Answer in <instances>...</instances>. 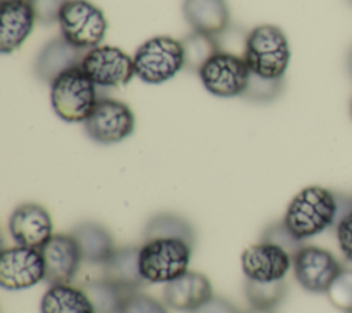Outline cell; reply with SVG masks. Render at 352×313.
<instances>
[{
  "mask_svg": "<svg viewBox=\"0 0 352 313\" xmlns=\"http://www.w3.org/2000/svg\"><path fill=\"white\" fill-rule=\"evenodd\" d=\"M338 220V194L324 187L309 185L290 200L282 221L294 237L304 242L330 227H336Z\"/></svg>",
  "mask_w": 352,
  "mask_h": 313,
  "instance_id": "cell-1",
  "label": "cell"
},
{
  "mask_svg": "<svg viewBox=\"0 0 352 313\" xmlns=\"http://www.w3.org/2000/svg\"><path fill=\"white\" fill-rule=\"evenodd\" d=\"M242 56L252 74L265 80L283 78L290 60L287 37L275 25H258L246 34Z\"/></svg>",
  "mask_w": 352,
  "mask_h": 313,
  "instance_id": "cell-2",
  "label": "cell"
},
{
  "mask_svg": "<svg viewBox=\"0 0 352 313\" xmlns=\"http://www.w3.org/2000/svg\"><path fill=\"white\" fill-rule=\"evenodd\" d=\"M192 247L180 239L144 240L139 247V266L147 283H169L188 269Z\"/></svg>",
  "mask_w": 352,
  "mask_h": 313,
  "instance_id": "cell-3",
  "label": "cell"
},
{
  "mask_svg": "<svg viewBox=\"0 0 352 313\" xmlns=\"http://www.w3.org/2000/svg\"><path fill=\"white\" fill-rule=\"evenodd\" d=\"M96 85L81 67L60 74L51 84V104L66 122H85L98 103Z\"/></svg>",
  "mask_w": 352,
  "mask_h": 313,
  "instance_id": "cell-4",
  "label": "cell"
},
{
  "mask_svg": "<svg viewBox=\"0 0 352 313\" xmlns=\"http://www.w3.org/2000/svg\"><path fill=\"white\" fill-rule=\"evenodd\" d=\"M135 76L147 84H162L184 67V52L180 40L170 36H155L146 40L133 55Z\"/></svg>",
  "mask_w": 352,
  "mask_h": 313,
  "instance_id": "cell-5",
  "label": "cell"
},
{
  "mask_svg": "<svg viewBox=\"0 0 352 313\" xmlns=\"http://www.w3.org/2000/svg\"><path fill=\"white\" fill-rule=\"evenodd\" d=\"M58 22L60 36L81 49L100 45L107 30L103 11L88 0H69L60 10Z\"/></svg>",
  "mask_w": 352,
  "mask_h": 313,
  "instance_id": "cell-6",
  "label": "cell"
},
{
  "mask_svg": "<svg viewBox=\"0 0 352 313\" xmlns=\"http://www.w3.org/2000/svg\"><path fill=\"white\" fill-rule=\"evenodd\" d=\"M204 88L217 97L242 96L250 77L243 56L219 51L198 71Z\"/></svg>",
  "mask_w": 352,
  "mask_h": 313,
  "instance_id": "cell-7",
  "label": "cell"
},
{
  "mask_svg": "<svg viewBox=\"0 0 352 313\" xmlns=\"http://www.w3.org/2000/svg\"><path fill=\"white\" fill-rule=\"evenodd\" d=\"M84 129L88 137L99 144H116L133 133L135 114L126 103L102 97L85 119Z\"/></svg>",
  "mask_w": 352,
  "mask_h": 313,
  "instance_id": "cell-8",
  "label": "cell"
},
{
  "mask_svg": "<svg viewBox=\"0 0 352 313\" xmlns=\"http://www.w3.org/2000/svg\"><path fill=\"white\" fill-rule=\"evenodd\" d=\"M81 69L99 88L124 86L135 76L133 58L113 45H98L88 49Z\"/></svg>",
  "mask_w": 352,
  "mask_h": 313,
  "instance_id": "cell-9",
  "label": "cell"
},
{
  "mask_svg": "<svg viewBox=\"0 0 352 313\" xmlns=\"http://www.w3.org/2000/svg\"><path fill=\"white\" fill-rule=\"evenodd\" d=\"M45 280V262L40 248L15 246L0 253V286L8 291L26 290Z\"/></svg>",
  "mask_w": 352,
  "mask_h": 313,
  "instance_id": "cell-10",
  "label": "cell"
},
{
  "mask_svg": "<svg viewBox=\"0 0 352 313\" xmlns=\"http://www.w3.org/2000/svg\"><path fill=\"white\" fill-rule=\"evenodd\" d=\"M342 269L334 254L323 247L302 246L293 257L294 277L308 292L326 294Z\"/></svg>",
  "mask_w": 352,
  "mask_h": 313,
  "instance_id": "cell-11",
  "label": "cell"
},
{
  "mask_svg": "<svg viewBox=\"0 0 352 313\" xmlns=\"http://www.w3.org/2000/svg\"><path fill=\"white\" fill-rule=\"evenodd\" d=\"M8 231L18 246L41 248L52 236V220L44 206L28 202L14 209Z\"/></svg>",
  "mask_w": 352,
  "mask_h": 313,
  "instance_id": "cell-12",
  "label": "cell"
},
{
  "mask_svg": "<svg viewBox=\"0 0 352 313\" xmlns=\"http://www.w3.org/2000/svg\"><path fill=\"white\" fill-rule=\"evenodd\" d=\"M40 251L45 262V281L51 286L70 284L82 261L73 235L55 233Z\"/></svg>",
  "mask_w": 352,
  "mask_h": 313,
  "instance_id": "cell-13",
  "label": "cell"
},
{
  "mask_svg": "<svg viewBox=\"0 0 352 313\" xmlns=\"http://www.w3.org/2000/svg\"><path fill=\"white\" fill-rule=\"evenodd\" d=\"M241 264L246 279L254 281H275L285 279L293 265V258L283 248L260 242L249 246L242 253Z\"/></svg>",
  "mask_w": 352,
  "mask_h": 313,
  "instance_id": "cell-14",
  "label": "cell"
},
{
  "mask_svg": "<svg viewBox=\"0 0 352 313\" xmlns=\"http://www.w3.org/2000/svg\"><path fill=\"white\" fill-rule=\"evenodd\" d=\"M87 51L72 45L62 36L47 41L34 60V74L45 84H52L65 71L81 67Z\"/></svg>",
  "mask_w": 352,
  "mask_h": 313,
  "instance_id": "cell-15",
  "label": "cell"
},
{
  "mask_svg": "<svg viewBox=\"0 0 352 313\" xmlns=\"http://www.w3.org/2000/svg\"><path fill=\"white\" fill-rule=\"evenodd\" d=\"M0 51L11 54L18 49L33 32L36 15L28 0L1 1Z\"/></svg>",
  "mask_w": 352,
  "mask_h": 313,
  "instance_id": "cell-16",
  "label": "cell"
},
{
  "mask_svg": "<svg viewBox=\"0 0 352 313\" xmlns=\"http://www.w3.org/2000/svg\"><path fill=\"white\" fill-rule=\"evenodd\" d=\"M213 297V290L209 279L198 272L187 270L180 277L165 284L164 301L168 306L180 310L191 312Z\"/></svg>",
  "mask_w": 352,
  "mask_h": 313,
  "instance_id": "cell-17",
  "label": "cell"
},
{
  "mask_svg": "<svg viewBox=\"0 0 352 313\" xmlns=\"http://www.w3.org/2000/svg\"><path fill=\"white\" fill-rule=\"evenodd\" d=\"M182 11L192 30L219 36L230 26L226 0H183Z\"/></svg>",
  "mask_w": 352,
  "mask_h": 313,
  "instance_id": "cell-18",
  "label": "cell"
},
{
  "mask_svg": "<svg viewBox=\"0 0 352 313\" xmlns=\"http://www.w3.org/2000/svg\"><path fill=\"white\" fill-rule=\"evenodd\" d=\"M103 277L126 294L143 287L147 281L142 276L139 266V247L124 246L116 248L103 264Z\"/></svg>",
  "mask_w": 352,
  "mask_h": 313,
  "instance_id": "cell-19",
  "label": "cell"
},
{
  "mask_svg": "<svg viewBox=\"0 0 352 313\" xmlns=\"http://www.w3.org/2000/svg\"><path fill=\"white\" fill-rule=\"evenodd\" d=\"M72 235L78 244L82 261L89 264L103 265L116 250L110 231L96 221L80 222L73 228Z\"/></svg>",
  "mask_w": 352,
  "mask_h": 313,
  "instance_id": "cell-20",
  "label": "cell"
},
{
  "mask_svg": "<svg viewBox=\"0 0 352 313\" xmlns=\"http://www.w3.org/2000/svg\"><path fill=\"white\" fill-rule=\"evenodd\" d=\"M41 313H95L94 306L81 287L54 284L41 298Z\"/></svg>",
  "mask_w": 352,
  "mask_h": 313,
  "instance_id": "cell-21",
  "label": "cell"
},
{
  "mask_svg": "<svg viewBox=\"0 0 352 313\" xmlns=\"http://www.w3.org/2000/svg\"><path fill=\"white\" fill-rule=\"evenodd\" d=\"M160 237H168V239H180L194 247L197 233L192 227V224L183 216L176 213H157L146 222L144 231H143V239L151 240V239H160Z\"/></svg>",
  "mask_w": 352,
  "mask_h": 313,
  "instance_id": "cell-22",
  "label": "cell"
},
{
  "mask_svg": "<svg viewBox=\"0 0 352 313\" xmlns=\"http://www.w3.org/2000/svg\"><path fill=\"white\" fill-rule=\"evenodd\" d=\"M180 41L184 52V67L195 73L201 70L209 58L221 51L217 36L195 30L186 34Z\"/></svg>",
  "mask_w": 352,
  "mask_h": 313,
  "instance_id": "cell-23",
  "label": "cell"
},
{
  "mask_svg": "<svg viewBox=\"0 0 352 313\" xmlns=\"http://www.w3.org/2000/svg\"><path fill=\"white\" fill-rule=\"evenodd\" d=\"M81 288L89 298L95 313H120L122 302L128 295L104 277L88 280Z\"/></svg>",
  "mask_w": 352,
  "mask_h": 313,
  "instance_id": "cell-24",
  "label": "cell"
},
{
  "mask_svg": "<svg viewBox=\"0 0 352 313\" xmlns=\"http://www.w3.org/2000/svg\"><path fill=\"white\" fill-rule=\"evenodd\" d=\"M287 286L285 280L254 281L246 279L245 295L252 308L275 309L286 297Z\"/></svg>",
  "mask_w": 352,
  "mask_h": 313,
  "instance_id": "cell-25",
  "label": "cell"
},
{
  "mask_svg": "<svg viewBox=\"0 0 352 313\" xmlns=\"http://www.w3.org/2000/svg\"><path fill=\"white\" fill-rule=\"evenodd\" d=\"M283 89V78L279 80H265L257 77L250 73L248 86L242 95V97L257 102V103H267L275 100Z\"/></svg>",
  "mask_w": 352,
  "mask_h": 313,
  "instance_id": "cell-26",
  "label": "cell"
},
{
  "mask_svg": "<svg viewBox=\"0 0 352 313\" xmlns=\"http://www.w3.org/2000/svg\"><path fill=\"white\" fill-rule=\"evenodd\" d=\"M260 242L271 243V244H275V246L283 248L285 251H287L292 255V258L304 246L301 240L294 237V235L287 229V227L285 225L283 221L270 224L263 231Z\"/></svg>",
  "mask_w": 352,
  "mask_h": 313,
  "instance_id": "cell-27",
  "label": "cell"
},
{
  "mask_svg": "<svg viewBox=\"0 0 352 313\" xmlns=\"http://www.w3.org/2000/svg\"><path fill=\"white\" fill-rule=\"evenodd\" d=\"M326 294L337 309L349 312L352 309V269H342Z\"/></svg>",
  "mask_w": 352,
  "mask_h": 313,
  "instance_id": "cell-28",
  "label": "cell"
},
{
  "mask_svg": "<svg viewBox=\"0 0 352 313\" xmlns=\"http://www.w3.org/2000/svg\"><path fill=\"white\" fill-rule=\"evenodd\" d=\"M120 313H168V310L155 298L135 291L125 297Z\"/></svg>",
  "mask_w": 352,
  "mask_h": 313,
  "instance_id": "cell-29",
  "label": "cell"
},
{
  "mask_svg": "<svg viewBox=\"0 0 352 313\" xmlns=\"http://www.w3.org/2000/svg\"><path fill=\"white\" fill-rule=\"evenodd\" d=\"M69 0H28L32 5L36 19L41 25H52L58 22L60 10Z\"/></svg>",
  "mask_w": 352,
  "mask_h": 313,
  "instance_id": "cell-30",
  "label": "cell"
},
{
  "mask_svg": "<svg viewBox=\"0 0 352 313\" xmlns=\"http://www.w3.org/2000/svg\"><path fill=\"white\" fill-rule=\"evenodd\" d=\"M336 237L344 258L352 262V211L336 224Z\"/></svg>",
  "mask_w": 352,
  "mask_h": 313,
  "instance_id": "cell-31",
  "label": "cell"
},
{
  "mask_svg": "<svg viewBox=\"0 0 352 313\" xmlns=\"http://www.w3.org/2000/svg\"><path fill=\"white\" fill-rule=\"evenodd\" d=\"M190 313H241L238 308L223 297H212L209 301L202 303L199 308Z\"/></svg>",
  "mask_w": 352,
  "mask_h": 313,
  "instance_id": "cell-32",
  "label": "cell"
},
{
  "mask_svg": "<svg viewBox=\"0 0 352 313\" xmlns=\"http://www.w3.org/2000/svg\"><path fill=\"white\" fill-rule=\"evenodd\" d=\"M346 67H348V73H349V76L352 77V45L349 47L348 54H346Z\"/></svg>",
  "mask_w": 352,
  "mask_h": 313,
  "instance_id": "cell-33",
  "label": "cell"
},
{
  "mask_svg": "<svg viewBox=\"0 0 352 313\" xmlns=\"http://www.w3.org/2000/svg\"><path fill=\"white\" fill-rule=\"evenodd\" d=\"M243 313H275L274 309H258V308H250Z\"/></svg>",
  "mask_w": 352,
  "mask_h": 313,
  "instance_id": "cell-34",
  "label": "cell"
},
{
  "mask_svg": "<svg viewBox=\"0 0 352 313\" xmlns=\"http://www.w3.org/2000/svg\"><path fill=\"white\" fill-rule=\"evenodd\" d=\"M351 115H352V102H351Z\"/></svg>",
  "mask_w": 352,
  "mask_h": 313,
  "instance_id": "cell-35",
  "label": "cell"
},
{
  "mask_svg": "<svg viewBox=\"0 0 352 313\" xmlns=\"http://www.w3.org/2000/svg\"><path fill=\"white\" fill-rule=\"evenodd\" d=\"M348 3H349V4H351V5H352V0H348Z\"/></svg>",
  "mask_w": 352,
  "mask_h": 313,
  "instance_id": "cell-36",
  "label": "cell"
},
{
  "mask_svg": "<svg viewBox=\"0 0 352 313\" xmlns=\"http://www.w3.org/2000/svg\"><path fill=\"white\" fill-rule=\"evenodd\" d=\"M346 313H352V309H351V310H349V312H346Z\"/></svg>",
  "mask_w": 352,
  "mask_h": 313,
  "instance_id": "cell-37",
  "label": "cell"
},
{
  "mask_svg": "<svg viewBox=\"0 0 352 313\" xmlns=\"http://www.w3.org/2000/svg\"><path fill=\"white\" fill-rule=\"evenodd\" d=\"M1 1H10V0H1Z\"/></svg>",
  "mask_w": 352,
  "mask_h": 313,
  "instance_id": "cell-38",
  "label": "cell"
}]
</instances>
